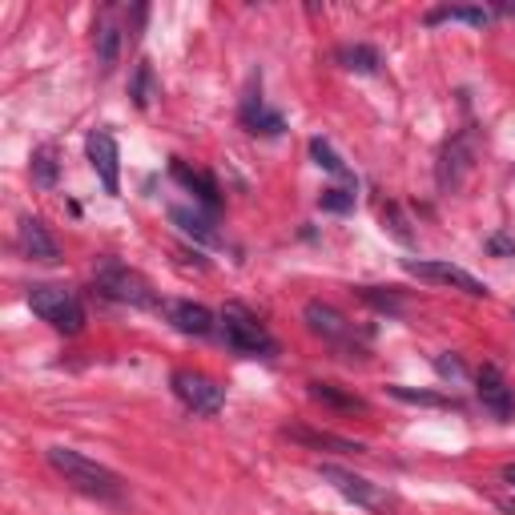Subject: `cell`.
Listing matches in <instances>:
<instances>
[{
  "instance_id": "cell-1",
  "label": "cell",
  "mask_w": 515,
  "mask_h": 515,
  "mask_svg": "<svg viewBox=\"0 0 515 515\" xmlns=\"http://www.w3.org/2000/svg\"><path fill=\"white\" fill-rule=\"evenodd\" d=\"M49 463L65 475V483H73L89 499H101V503H121L125 499V483L109 467H101L97 459H89L73 447H49Z\"/></svg>"
},
{
  "instance_id": "cell-2",
  "label": "cell",
  "mask_w": 515,
  "mask_h": 515,
  "mask_svg": "<svg viewBox=\"0 0 515 515\" xmlns=\"http://www.w3.org/2000/svg\"><path fill=\"white\" fill-rule=\"evenodd\" d=\"M93 290H97L101 298H109V302H121V306H141V310L165 306V302H157L149 278L137 274V270H129V266L117 262V258H101V262H97V270H93Z\"/></svg>"
},
{
  "instance_id": "cell-3",
  "label": "cell",
  "mask_w": 515,
  "mask_h": 515,
  "mask_svg": "<svg viewBox=\"0 0 515 515\" xmlns=\"http://www.w3.org/2000/svg\"><path fill=\"white\" fill-rule=\"evenodd\" d=\"M222 338H226V347L234 355H246V359H274L278 355V342L266 330V322H258V314H250L242 302H226Z\"/></svg>"
},
{
  "instance_id": "cell-4",
  "label": "cell",
  "mask_w": 515,
  "mask_h": 515,
  "mask_svg": "<svg viewBox=\"0 0 515 515\" xmlns=\"http://www.w3.org/2000/svg\"><path fill=\"white\" fill-rule=\"evenodd\" d=\"M29 306H33V314L41 322H49L61 334H81V326H85V306L65 286H33L29 290Z\"/></svg>"
},
{
  "instance_id": "cell-5",
  "label": "cell",
  "mask_w": 515,
  "mask_h": 515,
  "mask_svg": "<svg viewBox=\"0 0 515 515\" xmlns=\"http://www.w3.org/2000/svg\"><path fill=\"white\" fill-rule=\"evenodd\" d=\"M318 475H322L342 499H351V503L363 507V511H391V507H395V495H387V491L375 487L371 479H363V475H355V471H347V467H338V463H318Z\"/></svg>"
},
{
  "instance_id": "cell-6",
  "label": "cell",
  "mask_w": 515,
  "mask_h": 515,
  "mask_svg": "<svg viewBox=\"0 0 515 515\" xmlns=\"http://www.w3.org/2000/svg\"><path fill=\"white\" fill-rule=\"evenodd\" d=\"M169 387H174L178 403L186 411H194V415H218L226 407V391L210 375H202V371H174Z\"/></svg>"
},
{
  "instance_id": "cell-7",
  "label": "cell",
  "mask_w": 515,
  "mask_h": 515,
  "mask_svg": "<svg viewBox=\"0 0 515 515\" xmlns=\"http://www.w3.org/2000/svg\"><path fill=\"white\" fill-rule=\"evenodd\" d=\"M85 157L93 165V174L101 178L105 194H121V153H117V141L109 129H93L85 137Z\"/></svg>"
},
{
  "instance_id": "cell-8",
  "label": "cell",
  "mask_w": 515,
  "mask_h": 515,
  "mask_svg": "<svg viewBox=\"0 0 515 515\" xmlns=\"http://www.w3.org/2000/svg\"><path fill=\"white\" fill-rule=\"evenodd\" d=\"M403 270L415 274V278H423V282H439V286L463 290V294H471V298H487V294H491L487 282H479L475 274H467L463 266H451V262H415V258H407Z\"/></svg>"
},
{
  "instance_id": "cell-9",
  "label": "cell",
  "mask_w": 515,
  "mask_h": 515,
  "mask_svg": "<svg viewBox=\"0 0 515 515\" xmlns=\"http://www.w3.org/2000/svg\"><path fill=\"white\" fill-rule=\"evenodd\" d=\"M471 157H475L471 133H455V137L443 145V153H439V169H435L439 190H459V186H463L467 169H471Z\"/></svg>"
},
{
  "instance_id": "cell-10",
  "label": "cell",
  "mask_w": 515,
  "mask_h": 515,
  "mask_svg": "<svg viewBox=\"0 0 515 515\" xmlns=\"http://www.w3.org/2000/svg\"><path fill=\"white\" fill-rule=\"evenodd\" d=\"M302 318H306V326H310V334H318L322 342H334V347H351V338H355V326L342 318L330 302H306L302 306Z\"/></svg>"
},
{
  "instance_id": "cell-11",
  "label": "cell",
  "mask_w": 515,
  "mask_h": 515,
  "mask_svg": "<svg viewBox=\"0 0 515 515\" xmlns=\"http://www.w3.org/2000/svg\"><path fill=\"white\" fill-rule=\"evenodd\" d=\"M475 395H479V403H483L495 419H511V415H515V391L507 387V379H503L499 367L487 363V367L475 375Z\"/></svg>"
},
{
  "instance_id": "cell-12",
  "label": "cell",
  "mask_w": 515,
  "mask_h": 515,
  "mask_svg": "<svg viewBox=\"0 0 515 515\" xmlns=\"http://www.w3.org/2000/svg\"><path fill=\"white\" fill-rule=\"evenodd\" d=\"M17 242H21L25 258H33V262H57V258H61V250H57V242H53V234L45 230L41 218H21Z\"/></svg>"
},
{
  "instance_id": "cell-13",
  "label": "cell",
  "mask_w": 515,
  "mask_h": 515,
  "mask_svg": "<svg viewBox=\"0 0 515 515\" xmlns=\"http://www.w3.org/2000/svg\"><path fill=\"white\" fill-rule=\"evenodd\" d=\"M161 310H165L169 322H174V330H182V334L206 338V334L214 330V314H210L202 302H165Z\"/></svg>"
},
{
  "instance_id": "cell-14",
  "label": "cell",
  "mask_w": 515,
  "mask_h": 515,
  "mask_svg": "<svg viewBox=\"0 0 515 515\" xmlns=\"http://www.w3.org/2000/svg\"><path fill=\"white\" fill-rule=\"evenodd\" d=\"M169 174H174V182H182L202 206H210V210H218L222 206V190H218V182L210 178V174H202V169H194V165H186V161H178L174 157V165H169Z\"/></svg>"
},
{
  "instance_id": "cell-15",
  "label": "cell",
  "mask_w": 515,
  "mask_h": 515,
  "mask_svg": "<svg viewBox=\"0 0 515 515\" xmlns=\"http://www.w3.org/2000/svg\"><path fill=\"white\" fill-rule=\"evenodd\" d=\"M282 435L286 439H294V443H302V447H310V451H367L363 443H355V439H342V435H330V431H310V427H282Z\"/></svg>"
},
{
  "instance_id": "cell-16",
  "label": "cell",
  "mask_w": 515,
  "mask_h": 515,
  "mask_svg": "<svg viewBox=\"0 0 515 515\" xmlns=\"http://www.w3.org/2000/svg\"><path fill=\"white\" fill-rule=\"evenodd\" d=\"M306 395L322 407H334V411H351V415H367V399H359L355 391H342L334 383H306Z\"/></svg>"
},
{
  "instance_id": "cell-17",
  "label": "cell",
  "mask_w": 515,
  "mask_h": 515,
  "mask_svg": "<svg viewBox=\"0 0 515 515\" xmlns=\"http://www.w3.org/2000/svg\"><path fill=\"white\" fill-rule=\"evenodd\" d=\"M423 21H427L431 29H435V25H475V29H483V25L491 21V9H483V5H439V9H431Z\"/></svg>"
},
{
  "instance_id": "cell-18",
  "label": "cell",
  "mask_w": 515,
  "mask_h": 515,
  "mask_svg": "<svg viewBox=\"0 0 515 515\" xmlns=\"http://www.w3.org/2000/svg\"><path fill=\"white\" fill-rule=\"evenodd\" d=\"M169 222H174L186 238H194V242H202V246H218L222 238H218V230H214V222L206 218V214H198V210H186V206H174L169 210Z\"/></svg>"
},
{
  "instance_id": "cell-19",
  "label": "cell",
  "mask_w": 515,
  "mask_h": 515,
  "mask_svg": "<svg viewBox=\"0 0 515 515\" xmlns=\"http://www.w3.org/2000/svg\"><path fill=\"white\" fill-rule=\"evenodd\" d=\"M242 125L250 129V133H262V137H278L282 129H286V121L278 117V113H270L266 105H262V97H246L242 101Z\"/></svg>"
},
{
  "instance_id": "cell-20",
  "label": "cell",
  "mask_w": 515,
  "mask_h": 515,
  "mask_svg": "<svg viewBox=\"0 0 515 515\" xmlns=\"http://www.w3.org/2000/svg\"><path fill=\"white\" fill-rule=\"evenodd\" d=\"M334 57H338V65H342V69H351V73H363V77L379 73V65H383L379 49H371V45H342V49H338Z\"/></svg>"
},
{
  "instance_id": "cell-21",
  "label": "cell",
  "mask_w": 515,
  "mask_h": 515,
  "mask_svg": "<svg viewBox=\"0 0 515 515\" xmlns=\"http://www.w3.org/2000/svg\"><path fill=\"white\" fill-rule=\"evenodd\" d=\"M93 33H97V61H101V69L109 73V69L117 65V53H121V29L113 25V13H105Z\"/></svg>"
},
{
  "instance_id": "cell-22",
  "label": "cell",
  "mask_w": 515,
  "mask_h": 515,
  "mask_svg": "<svg viewBox=\"0 0 515 515\" xmlns=\"http://www.w3.org/2000/svg\"><path fill=\"white\" fill-rule=\"evenodd\" d=\"M310 157H314L318 169H326V174H334V178H342V182H355V178H351V169L342 165V157H338L322 137H310Z\"/></svg>"
},
{
  "instance_id": "cell-23",
  "label": "cell",
  "mask_w": 515,
  "mask_h": 515,
  "mask_svg": "<svg viewBox=\"0 0 515 515\" xmlns=\"http://www.w3.org/2000/svg\"><path fill=\"white\" fill-rule=\"evenodd\" d=\"M33 182H37L41 190H53V186H57V149H53V145H41V149L33 153Z\"/></svg>"
},
{
  "instance_id": "cell-24",
  "label": "cell",
  "mask_w": 515,
  "mask_h": 515,
  "mask_svg": "<svg viewBox=\"0 0 515 515\" xmlns=\"http://www.w3.org/2000/svg\"><path fill=\"white\" fill-rule=\"evenodd\" d=\"M387 391H391V395H395L399 403H411V407H435V411H451V407H455V403H451L447 395H431V391H411V387H399V383H395V387H387Z\"/></svg>"
},
{
  "instance_id": "cell-25",
  "label": "cell",
  "mask_w": 515,
  "mask_h": 515,
  "mask_svg": "<svg viewBox=\"0 0 515 515\" xmlns=\"http://www.w3.org/2000/svg\"><path fill=\"white\" fill-rule=\"evenodd\" d=\"M318 206H322V210H330V214H347V210H355V186H334V190H322Z\"/></svg>"
},
{
  "instance_id": "cell-26",
  "label": "cell",
  "mask_w": 515,
  "mask_h": 515,
  "mask_svg": "<svg viewBox=\"0 0 515 515\" xmlns=\"http://www.w3.org/2000/svg\"><path fill=\"white\" fill-rule=\"evenodd\" d=\"M359 294H363V302H371L375 310H387V314H399V310H403V302H399V294H395V290H379V286H359Z\"/></svg>"
},
{
  "instance_id": "cell-27",
  "label": "cell",
  "mask_w": 515,
  "mask_h": 515,
  "mask_svg": "<svg viewBox=\"0 0 515 515\" xmlns=\"http://www.w3.org/2000/svg\"><path fill=\"white\" fill-rule=\"evenodd\" d=\"M129 93H133V101H137L141 109H149V101H153V69H149V65H137Z\"/></svg>"
},
{
  "instance_id": "cell-28",
  "label": "cell",
  "mask_w": 515,
  "mask_h": 515,
  "mask_svg": "<svg viewBox=\"0 0 515 515\" xmlns=\"http://www.w3.org/2000/svg\"><path fill=\"white\" fill-rule=\"evenodd\" d=\"M435 371H439V379H451V383H463V379H467V367H463V359H455V355H439V359H435Z\"/></svg>"
},
{
  "instance_id": "cell-29",
  "label": "cell",
  "mask_w": 515,
  "mask_h": 515,
  "mask_svg": "<svg viewBox=\"0 0 515 515\" xmlns=\"http://www.w3.org/2000/svg\"><path fill=\"white\" fill-rule=\"evenodd\" d=\"M383 222H391V230H395V238H399V242H411V234L403 230V218H399V210H395V206H387V210H383Z\"/></svg>"
},
{
  "instance_id": "cell-30",
  "label": "cell",
  "mask_w": 515,
  "mask_h": 515,
  "mask_svg": "<svg viewBox=\"0 0 515 515\" xmlns=\"http://www.w3.org/2000/svg\"><path fill=\"white\" fill-rule=\"evenodd\" d=\"M503 483H511V487H515V463H507V467H503Z\"/></svg>"
},
{
  "instance_id": "cell-31",
  "label": "cell",
  "mask_w": 515,
  "mask_h": 515,
  "mask_svg": "<svg viewBox=\"0 0 515 515\" xmlns=\"http://www.w3.org/2000/svg\"><path fill=\"white\" fill-rule=\"evenodd\" d=\"M503 511H507V515H515V503H503Z\"/></svg>"
}]
</instances>
